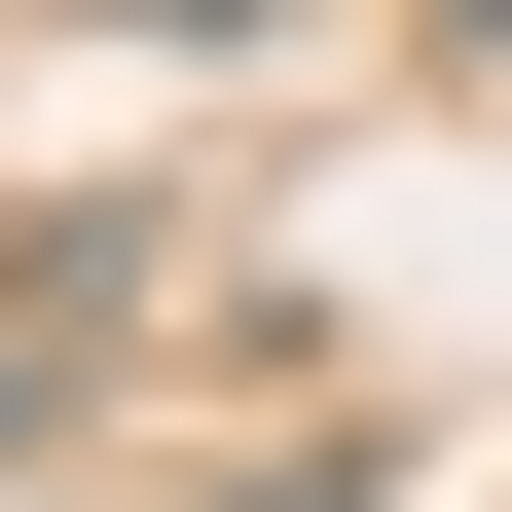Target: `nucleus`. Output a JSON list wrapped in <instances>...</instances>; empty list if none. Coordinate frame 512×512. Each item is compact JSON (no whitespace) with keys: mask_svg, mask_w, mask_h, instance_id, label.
I'll use <instances>...</instances> for the list:
<instances>
[{"mask_svg":"<svg viewBox=\"0 0 512 512\" xmlns=\"http://www.w3.org/2000/svg\"><path fill=\"white\" fill-rule=\"evenodd\" d=\"M0 439H37V366H0Z\"/></svg>","mask_w":512,"mask_h":512,"instance_id":"nucleus-1","label":"nucleus"}]
</instances>
